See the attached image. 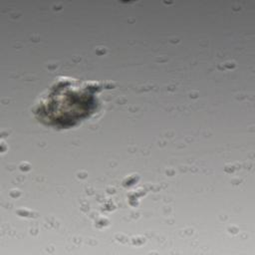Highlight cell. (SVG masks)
I'll list each match as a JSON object with an SVG mask.
<instances>
[{
	"mask_svg": "<svg viewBox=\"0 0 255 255\" xmlns=\"http://www.w3.org/2000/svg\"><path fill=\"white\" fill-rule=\"evenodd\" d=\"M101 90L99 83L90 82L89 84L80 83L77 80H60L54 88L49 92L46 99H43L37 112L45 118L49 114L62 108L56 114V117L52 121H56L61 115L62 121L69 122V125H73V122L82 120L87 116V112H91L92 107L96 104L95 96ZM55 114L52 116L54 117ZM50 117L48 120H50ZM59 118L58 122H60Z\"/></svg>",
	"mask_w": 255,
	"mask_h": 255,
	"instance_id": "cell-1",
	"label": "cell"
}]
</instances>
